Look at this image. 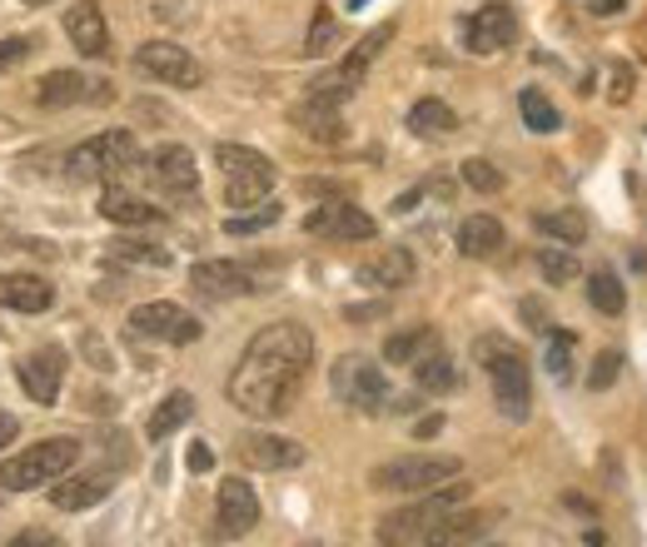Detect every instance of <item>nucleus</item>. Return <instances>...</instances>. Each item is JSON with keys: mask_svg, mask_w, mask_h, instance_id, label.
<instances>
[{"mask_svg": "<svg viewBox=\"0 0 647 547\" xmlns=\"http://www.w3.org/2000/svg\"><path fill=\"white\" fill-rule=\"evenodd\" d=\"M338 45V20L328 6L314 10V20H309V35H304V55H328V50Z\"/></svg>", "mask_w": 647, "mask_h": 547, "instance_id": "obj_35", "label": "nucleus"}, {"mask_svg": "<svg viewBox=\"0 0 647 547\" xmlns=\"http://www.w3.org/2000/svg\"><path fill=\"white\" fill-rule=\"evenodd\" d=\"M15 378H20V388L30 393V403L50 408L60 398V383H65V354H60L55 344L35 348V354H25L15 364Z\"/></svg>", "mask_w": 647, "mask_h": 547, "instance_id": "obj_12", "label": "nucleus"}, {"mask_svg": "<svg viewBox=\"0 0 647 547\" xmlns=\"http://www.w3.org/2000/svg\"><path fill=\"white\" fill-rule=\"evenodd\" d=\"M518 314H523V324L533 328V334H553V318H547V308H543V298H523V304H518Z\"/></svg>", "mask_w": 647, "mask_h": 547, "instance_id": "obj_41", "label": "nucleus"}, {"mask_svg": "<svg viewBox=\"0 0 647 547\" xmlns=\"http://www.w3.org/2000/svg\"><path fill=\"white\" fill-rule=\"evenodd\" d=\"M593 10H597V15H617V10H623V0H593Z\"/></svg>", "mask_w": 647, "mask_h": 547, "instance_id": "obj_47", "label": "nucleus"}, {"mask_svg": "<svg viewBox=\"0 0 647 547\" xmlns=\"http://www.w3.org/2000/svg\"><path fill=\"white\" fill-rule=\"evenodd\" d=\"M149 175H155V185L165 194H195L199 189V165L185 145H159L149 155Z\"/></svg>", "mask_w": 647, "mask_h": 547, "instance_id": "obj_19", "label": "nucleus"}, {"mask_svg": "<svg viewBox=\"0 0 647 547\" xmlns=\"http://www.w3.org/2000/svg\"><path fill=\"white\" fill-rule=\"evenodd\" d=\"M309 364H314V334L304 324L284 318V324L259 328L239 354L234 374H229V403L249 418L274 423L294 408L299 388L309 378Z\"/></svg>", "mask_w": 647, "mask_h": 547, "instance_id": "obj_1", "label": "nucleus"}, {"mask_svg": "<svg viewBox=\"0 0 647 547\" xmlns=\"http://www.w3.org/2000/svg\"><path fill=\"white\" fill-rule=\"evenodd\" d=\"M25 6H50V0H25Z\"/></svg>", "mask_w": 647, "mask_h": 547, "instance_id": "obj_49", "label": "nucleus"}, {"mask_svg": "<svg viewBox=\"0 0 647 547\" xmlns=\"http://www.w3.org/2000/svg\"><path fill=\"white\" fill-rule=\"evenodd\" d=\"M408 129H414V135H428V139H443L458 129V115L443 99H418V105L408 109Z\"/></svg>", "mask_w": 647, "mask_h": 547, "instance_id": "obj_31", "label": "nucleus"}, {"mask_svg": "<svg viewBox=\"0 0 647 547\" xmlns=\"http://www.w3.org/2000/svg\"><path fill=\"white\" fill-rule=\"evenodd\" d=\"M438 348V334L428 324H418V328H404V334H388V344H384V364H408L414 368L424 354H434Z\"/></svg>", "mask_w": 647, "mask_h": 547, "instance_id": "obj_29", "label": "nucleus"}, {"mask_svg": "<svg viewBox=\"0 0 647 547\" xmlns=\"http://www.w3.org/2000/svg\"><path fill=\"white\" fill-rule=\"evenodd\" d=\"M414 383L424 388V393H453V388H458V368H453V358H448L443 348L424 354V358L414 364Z\"/></svg>", "mask_w": 647, "mask_h": 547, "instance_id": "obj_30", "label": "nucleus"}, {"mask_svg": "<svg viewBox=\"0 0 647 547\" xmlns=\"http://www.w3.org/2000/svg\"><path fill=\"white\" fill-rule=\"evenodd\" d=\"M80 457V443L75 438H40V443L20 448L10 463H0V487L10 493H30V487H45L55 477H65Z\"/></svg>", "mask_w": 647, "mask_h": 547, "instance_id": "obj_3", "label": "nucleus"}, {"mask_svg": "<svg viewBox=\"0 0 647 547\" xmlns=\"http://www.w3.org/2000/svg\"><path fill=\"white\" fill-rule=\"evenodd\" d=\"M488 527H493V517H488V513H468V507H453V513H443L424 533V547H468V543H478Z\"/></svg>", "mask_w": 647, "mask_h": 547, "instance_id": "obj_22", "label": "nucleus"}, {"mask_svg": "<svg viewBox=\"0 0 647 547\" xmlns=\"http://www.w3.org/2000/svg\"><path fill=\"white\" fill-rule=\"evenodd\" d=\"M468 503V483H443L434 487L428 497H418V503L398 507V513H388L384 523H378V543L384 547H414L424 543V533L438 523L443 513H453V507Z\"/></svg>", "mask_w": 647, "mask_h": 547, "instance_id": "obj_4", "label": "nucleus"}, {"mask_svg": "<svg viewBox=\"0 0 647 547\" xmlns=\"http://www.w3.org/2000/svg\"><path fill=\"white\" fill-rule=\"evenodd\" d=\"M463 473L453 453H408V457H394V463H378L368 473V483L378 493H434V487L453 483Z\"/></svg>", "mask_w": 647, "mask_h": 547, "instance_id": "obj_6", "label": "nucleus"}, {"mask_svg": "<svg viewBox=\"0 0 647 547\" xmlns=\"http://www.w3.org/2000/svg\"><path fill=\"white\" fill-rule=\"evenodd\" d=\"M109 493H115V477L109 473H80V477H55L50 503H55L60 513H85V507L105 503Z\"/></svg>", "mask_w": 647, "mask_h": 547, "instance_id": "obj_21", "label": "nucleus"}, {"mask_svg": "<svg viewBox=\"0 0 647 547\" xmlns=\"http://www.w3.org/2000/svg\"><path fill=\"white\" fill-rule=\"evenodd\" d=\"M334 393H338V403L358 408V413H378V408L388 403V378L374 358L344 354L334 364Z\"/></svg>", "mask_w": 647, "mask_h": 547, "instance_id": "obj_8", "label": "nucleus"}, {"mask_svg": "<svg viewBox=\"0 0 647 547\" xmlns=\"http://www.w3.org/2000/svg\"><path fill=\"white\" fill-rule=\"evenodd\" d=\"M538 269H543L547 284H573L577 278V259L567 254V249H543V254H538Z\"/></svg>", "mask_w": 647, "mask_h": 547, "instance_id": "obj_38", "label": "nucleus"}, {"mask_svg": "<svg viewBox=\"0 0 647 547\" xmlns=\"http://www.w3.org/2000/svg\"><path fill=\"white\" fill-rule=\"evenodd\" d=\"M119 259H135V264H169V249H149V244H115Z\"/></svg>", "mask_w": 647, "mask_h": 547, "instance_id": "obj_42", "label": "nucleus"}, {"mask_svg": "<svg viewBox=\"0 0 647 547\" xmlns=\"http://www.w3.org/2000/svg\"><path fill=\"white\" fill-rule=\"evenodd\" d=\"M304 229L319 239H374V214H364L348 199H328V204L309 209Z\"/></svg>", "mask_w": 647, "mask_h": 547, "instance_id": "obj_13", "label": "nucleus"}, {"mask_svg": "<svg viewBox=\"0 0 647 547\" xmlns=\"http://www.w3.org/2000/svg\"><path fill=\"white\" fill-rule=\"evenodd\" d=\"M533 224L547 239H563V244H583L587 239V214H577V209H553V214H538Z\"/></svg>", "mask_w": 647, "mask_h": 547, "instance_id": "obj_34", "label": "nucleus"}, {"mask_svg": "<svg viewBox=\"0 0 647 547\" xmlns=\"http://www.w3.org/2000/svg\"><path fill=\"white\" fill-rule=\"evenodd\" d=\"M189 418H195V398H189L185 388H175V393H169V398H159V403H155V413H149V423H145L149 443L169 438V433H175V428H185Z\"/></svg>", "mask_w": 647, "mask_h": 547, "instance_id": "obj_27", "label": "nucleus"}, {"mask_svg": "<svg viewBox=\"0 0 647 547\" xmlns=\"http://www.w3.org/2000/svg\"><path fill=\"white\" fill-rule=\"evenodd\" d=\"M135 70H145L149 80H165V85H175V90L205 85V65H199L185 45H175V40H145V45L135 50Z\"/></svg>", "mask_w": 647, "mask_h": 547, "instance_id": "obj_9", "label": "nucleus"}, {"mask_svg": "<svg viewBox=\"0 0 647 547\" xmlns=\"http://www.w3.org/2000/svg\"><path fill=\"white\" fill-rule=\"evenodd\" d=\"M30 55V40L20 35V40H0V65H15V60H25Z\"/></svg>", "mask_w": 647, "mask_h": 547, "instance_id": "obj_44", "label": "nucleus"}, {"mask_svg": "<svg viewBox=\"0 0 647 547\" xmlns=\"http://www.w3.org/2000/svg\"><path fill=\"white\" fill-rule=\"evenodd\" d=\"M35 99H40L45 109H65V105H105V99H115V90H109L105 80L80 75V70H50V75L35 85Z\"/></svg>", "mask_w": 647, "mask_h": 547, "instance_id": "obj_11", "label": "nucleus"}, {"mask_svg": "<svg viewBox=\"0 0 647 547\" xmlns=\"http://www.w3.org/2000/svg\"><path fill=\"white\" fill-rule=\"evenodd\" d=\"M518 109H523V125H528V129H538V135H553V129L563 125L557 105L543 95V90H523V95H518Z\"/></svg>", "mask_w": 647, "mask_h": 547, "instance_id": "obj_33", "label": "nucleus"}, {"mask_svg": "<svg viewBox=\"0 0 647 547\" xmlns=\"http://www.w3.org/2000/svg\"><path fill=\"white\" fill-rule=\"evenodd\" d=\"M15 433H20L15 413H6V408H0V448H6V443H15Z\"/></svg>", "mask_w": 647, "mask_h": 547, "instance_id": "obj_46", "label": "nucleus"}, {"mask_svg": "<svg viewBox=\"0 0 647 547\" xmlns=\"http://www.w3.org/2000/svg\"><path fill=\"white\" fill-rule=\"evenodd\" d=\"M55 304V288L40 274H0V308H15V314H45Z\"/></svg>", "mask_w": 647, "mask_h": 547, "instance_id": "obj_23", "label": "nucleus"}, {"mask_svg": "<svg viewBox=\"0 0 647 547\" xmlns=\"http://www.w3.org/2000/svg\"><path fill=\"white\" fill-rule=\"evenodd\" d=\"M239 457L259 473H284V467L304 463V448L294 438H279V433H244L239 438Z\"/></svg>", "mask_w": 647, "mask_h": 547, "instance_id": "obj_17", "label": "nucleus"}, {"mask_svg": "<svg viewBox=\"0 0 647 547\" xmlns=\"http://www.w3.org/2000/svg\"><path fill=\"white\" fill-rule=\"evenodd\" d=\"M135 165H139V145L129 129H105V135L75 145V155H70V169L80 179H115Z\"/></svg>", "mask_w": 647, "mask_h": 547, "instance_id": "obj_7", "label": "nucleus"}, {"mask_svg": "<svg viewBox=\"0 0 647 547\" xmlns=\"http://www.w3.org/2000/svg\"><path fill=\"white\" fill-rule=\"evenodd\" d=\"M100 214H105L109 224H155L159 209L149 204V199H139L135 189L105 185V194H100Z\"/></svg>", "mask_w": 647, "mask_h": 547, "instance_id": "obj_26", "label": "nucleus"}, {"mask_svg": "<svg viewBox=\"0 0 647 547\" xmlns=\"http://www.w3.org/2000/svg\"><path fill=\"white\" fill-rule=\"evenodd\" d=\"M129 334L155 338V344H195V338L205 334V324H199L189 308L169 304V298H155V304H139L135 314H129Z\"/></svg>", "mask_w": 647, "mask_h": 547, "instance_id": "obj_10", "label": "nucleus"}, {"mask_svg": "<svg viewBox=\"0 0 647 547\" xmlns=\"http://www.w3.org/2000/svg\"><path fill=\"white\" fill-rule=\"evenodd\" d=\"M617 374H623V354H617V348H603V354L593 358V368H587V388L603 393V388L617 383Z\"/></svg>", "mask_w": 647, "mask_h": 547, "instance_id": "obj_39", "label": "nucleus"}, {"mask_svg": "<svg viewBox=\"0 0 647 547\" xmlns=\"http://www.w3.org/2000/svg\"><path fill=\"white\" fill-rule=\"evenodd\" d=\"M6 547H65V543H60L55 533H45V527H25V533H15Z\"/></svg>", "mask_w": 647, "mask_h": 547, "instance_id": "obj_43", "label": "nucleus"}, {"mask_svg": "<svg viewBox=\"0 0 647 547\" xmlns=\"http://www.w3.org/2000/svg\"><path fill=\"white\" fill-rule=\"evenodd\" d=\"M543 364H547V374L563 383L567 374H573V334H563V328H553L547 334V354H543Z\"/></svg>", "mask_w": 647, "mask_h": 547, "instance_id": "obj_36", "label": "nucleus"}, {"mask_svg": "<svg viewBox=\"0 0 647 547\" xmlns=\"http://www.w3.org/2000/svg\"><path fill=\"white\" fill-rule=\"evenodd\" d=\"M388 40H394V20H384V25H378V30H368V35L358 40V45L344 55V65H338V70H344V80H348V85H354V90L364 85L368 65H374V60H378V50H384Z\"/></svg>", "mask_w": 647, "mask_h": 547, "instance_id": "obj_28", "label": "nucleus"}, {"mask_svg": "<svg viewBox=\"0 0 647 547\" xmlns=\"http://www.w3.org/2000/svg\"><path fill=\"white\" fill-rule=\"evenodd\" d=\"M65 35L80 55H109V25H105L100 0H75L65 10Z\"/></svg>", "mask_w": 647, "mask_h": 547, "instance_id": "obj_18", "label": "nucleus"}, {"mask_svg": "<svg viewBox=\"0 0 647 547\" xmlns=\"http://www.w3.org/2000/svg\"><path fill=\"white\" fill-rule=\"evenodd\" d=\"M185 463H189V473H209V467H215V453H209L205 443H195V448H189Z\"/></svg>", "mask_w": 647, "mask_h": 547, "instance_id": "obj_45", "label": "nucleus"}, {"mask_svg": "<svg viewBox=\"0 0 647 547\" xmlns=\"http://www.w3.org/2000/svg\"><path fill=\"white\" fill-rule=\"evenodd\" d=\"M503 249V224L493 214H468L458 224V254L463 259H493Z\"/></svg>", "mask_w": 647, "mask_h": 547, "instance_id": "obj_25", "label": "nucleus"}, {"mask_svg": "<svg viewBox=\"0 0 647 547\" xmlns=\"http://www.w3.org/2000/svg\"><path fill=\"white\" fill-rule=\"evenodd\" d=\"M289 119H294L299 129H304L309 139H319V145H338L344 139V119H338V105H319V99H299L294 109H289Z\"/></svg>", "mask_w": 647, "mask_h": 547, "instance_id": "obj_24", "label": "nucleus"}, {"mask_svg": "<svg viewBox=\"0 0 647 547\" xmlns=\"http://www.w3.org/2000/svg\"><path fill=\"white\" fill-rule=\"evenodd\" d=\"M414 274H418V264L404 244H388V249H378L374 259L358 264V284H368V288H408Z\"/></svg>", "mask_w": 647, "mask_h": 547, "instance_id": "obj_20", "label": "nucleus"}, {"mask_svg": "<svg viewBox=\"0 0 647 547\" xmlns=\"http://www.w3.org/2000/svg\"><path fill=\"white\" fill-rule=\"evenodd\" d=\"M587 298H593V308L607 318H617L627 308V288L613 269H593V274H587Z\"/></svg>", "mask_w": 647, "mask_h": 547, "instance_id": "obj_32", "label": "nucleus"}, {"mask_svg": "<svg viewBox=\"0 0 647 547\" xmlns=\"http://www.w3.org/2000/svg\"><path fill=\"white\" fill-rule=\"evenodd\" d=\"M358 6H364V0H348V10H358Z\"/></svg>", "mask_w": 647, "mask_h": 547, "instance_id": "obj_50", "label": "nucleus"}, {"mask_svg": "<svg viewBox=\"0 0 647 547\" xmlns=\"http://www.w3.org/2000/svg\"><path fill=\"white\" fill-rule=\"evenodd\" d=\"M438 428H443V418H424V423H418V438H428V433H438Z\"/></svg>", "mask_w": 647, "mask_h": 547, "instance_id": "obj_48", "label": "nucleus"}, {"mask_svg": "<svg viewBox=\"0 0 647 547\" xmlns=\"http://www.w3.org/2000/svg\"><path fill=\"white\" fill-rule=\"evenodd\" d=\"M478 354H483V368L493 378V403L503 418L523 423L533 413V383H528V358L518 354L503 338H478Z\"/></svg>", "mask_w": 647, "mask_h": 547, "instance_id": "obj_2", "label": "nucleus"}, {"mask_svg": "<svg viewBox=\"0 0 647 547\" xmlns=\"http://www.w3.org/2000/svg\"><path fill=\"white\" fill-rule=\"evenodd\" d=\"M463 185L478 194H498L503 189V169L488 165V159H463Z\"/></svg>", "mask_w": 647, "mask_h": 547, "instance_id": "obj_37", "label": "nucleus"}, {"mask_svg": "<svg viewBox=\"0 0 647 547\" xmlns=\"http://www.w3.org/2000/svg\"><path fill=\"white\" fill-rule=\"evenodd\" d=\"M274 219H279V204H264V209H254V214H229L225 229L229 234H259V229H269Z\"/></svg>", "mask_w": 647, "mask_h": 547, "instance_id": "obj_40", "label": "nucleus"}, {"mask_svg": "<svg viewBox=\"0 0 647 547\" xmlns=\"http://www.w3.org/2000/svg\"><path fill=\"white\" fill-rule=\"evenodd\" d=\"M468 50H473V55H493V50H508L513 45V35H518V20H513V10L508 6H483V10H473V15H468Z\"/></svg>", "mask_w": 647, "mask_h": 547, "instance_id": "obj_16", "label": "nucleus"}, {"mask_svg": "<svg viewBox=\"0 0 647 547\" xmlns=\"http://www.w3.org/2000/svg\"><path fill=\"white\" fill-rule=\"evenodd\" d=\"M215 165L225 169V204L229 209H254L274 189V165L249 145H215Z\"/></svg>", "mask_w": 647, "mask_h": 547, "instance_id": "obj_5", "label": "nucleus"}, {"mask_svg": "<svg viewBox=\"0 0 647 547\" xmlns=\"http://www.w3.org/2000/svg\"><path fill=\"white\" fill-rule=\"evenodd\" d=\"M215 523H219V537H244L254 533L259 523V497L244 477H229L219 483V497H215Z\"/></svg>", "mask_w": 647, "mask_h": 547, "instance_id": "obj_14", "label": "nucleus"}, {"mask_svg": "<svg viewBox=\"0 0 647 547\" xmlns=\"http://www.w3.org/2000/svg\"><path fill=\"white\" fill-rule=\"evenodd\" d=\"M189 284L209 298H239V294H254L259 288L254 274H249L244 264H234V259H199V264L189 269Z\"/></svg>", "mask_w": 647, "mask_h": 547, "instance_id": "obj_15", "label": "nucleus"}]
</instances>
